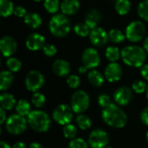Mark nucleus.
<instances>
[{
	"label": "nucleus",
	"instance_id": "nucleus-27",
	"mask_svg": "<svg viewBox=\"0 0 148 148\" xmlns=\"http://www.w3.org/2000/svg\"><path fill=\"white\" fill-rule=\"evenodd\" d=\"M16 114H18L19 115H22L23 117L28 116L31 112L30 104L26 100H20L16 104Z\"/></svg>",
	"mask_w": 148,
	"mask_h": 148
},
{
	"label": "nucleus",
	"instance_id": "nucleus-10",
	"mask_svg": "<svg viewBox=\"0 0 148 148\" xmlns=\"http://www.w3.org/2000/svg\"><path fill=\"white\" fill-rule=\"evenodd\" d=\"M109 141L108 135L106 131L101 128L93 130L88 136V145L91 148H105Z\"/></svg>",
	"mask_w": 148,
	"mask_h": 148
},
{
	"label": "nucleus",
	"instance_id": "nucleus-51",
	"mask_svg": "<svg viewBox=\"0 0 148 148\" xmlns=\"http://www.w3.org/2000/svg\"><path fill=\"white\" fill-rule=\"evenodd\" d=\"M146 137H147V140L148 141V131L147 133V134H146Z\"/></svg>",
	"mask_w": 148,
	"mask_h": 148
},
{
	"label": "nucleus",
	"instance_id": "nucleus-39",
	"mask_svg": "<svg viewBox=\"0 0 148 148\" xmlns=\"http://www.w3.org/2000/svg\"><path fill=\"white\" fill-rule=\"evenodd\" d=\"M42 50H43L44 55L47 56H49V57L54 56L56 54V52H57L56 47L55 45L51 44V43H46L44 45Z\"/></svg>",
	"mask_w": 148,
	"mask_h": 148
},
{
	"label": "nucleus",
	"instance_id": "nucleus-23",
	"mask_svg": "<svg viewBox=\"0 0 148 148\" xmlns=\"http://www.w3.org/2000/svg\"><path fill=\"white\" fill-rule=\"evenodd\" d=\"M88 79L89 83L94 87H101L104 83V76L98 70L93 69L88 74Z\"/></svg>",
	"mask_w": 148,
	"mask_h": 148
},
{
	"label": "nucleus",
	"instance_id": "nucleus-33",
	"mask_svg": "<svg viewBox=\"0 0 148 148\" xmlns=\"http://www.w3.org/2000/svg\"><path fill=\"white\" fill-rule=\"evenodd\" d=\"M76 134H77V128L75 125L69 123V124L64 126L63 135L65 138L69 139V140H73V139L76 138Z\"/></svg>",
	"mask_w": 148,
	"mask_h": 148
},
{
	"label": "nucleus",
	"instance_id": "nucleus-7",
	"mask_svg": "<svg viewBox=\"0 0 148 148\" xmlns=\"http://www.w3.org/2000/svg\"><path fill=\"white\" fill-rule=\"evenodd\" d=\"M126 38L132 42L141 41L146 35V27L140 21H134L130 23L126 29Z\"/></svg>",
	"mask_w": 148,
	"mask_h": 148
},
{
	"label": "nucleus",
	"instance_id": "nucleus-17",
	"mask_svg": "<svg viewBox=\"0 0 148 148\" xmlns=\"http://www.w3.org/2000/svg\"><path fill=\"white\" fill-rule=\"evenodd\" d=\"M52 69L57 76L63 77L69 75L70 72V65L67 61L63 59H57L54 62Z\"/></svg>",
	"mask_w": 148,
	"mask_h": 148
},
{
	"label": "nucleus",
	"instance_id": "nucleus-30",
	"mask_svg": "<svg viewBox=\"0 0 148 148\" xmlns=\"http://www.w3.org/2000/svg\"><path fill=\"white\" fill-rule=\"evenodd\" d=\"M74 30L75 34L81 37H86L89 36L91 29L86 23H79L74 27Z\"/></svg>",
	"mask_w": 148,
	"mask_h": 148
},
{
	"label": "nucleus",
	"instance_id": "nucleus-22",
	"mask_svg": "<svg viewBox=\"0 0 148 148\" xmlns=\"http://www.w3.org/2000/svg\"><path fill=\"white\" fill-rule=\"evenodd\" d=\"M0 104L1 108L5 110H11L16 106L15 97L9 93H3L0 95Z\"/></svg>",
	"mask_w": 148,
	"mask_h": 148
},
{
	"label": "nucleus",
	"instance_id": "nucleus-2",
	"mask_svg": "<svg viewBox=\"0 0 148 148\" xmlns=\"http://www.w3.org/2000/svg\"><path fill=\"white\" fill-rule=\"evenodd\" d=\"M121 59L127 66L142 67L147 59L146 50L137 45H127L121 49Z\"/></svg>",
	"mask_w": 148,
	"mask_h": 148
},
{
	"label": "nucleus",
	"instance_id": "nucleus-37",
	"mask_svg": "<svg viewBox=\"0 0 148 148\" xmlns=\"http://www.w3.org/2000/svg\"><path fill=\"white\" fill-rule=\"evenodd\" d=\"M88 144L82 138H75L69 142V148H88Z\"/></svg>",
	"mask_w": 148,
	"mask_h": 148
},
{
	"label": "nucleus",
	"instance_id": "nucleus-46",
	"mask_svg": "<svg viewBox=\"0 0 148 148\" xmlns=\"http://www.w3.org/2000/svg\"><path fill=\"white\" fill-rule=\"evenodd\" d=\"M29 148H43V147L41 144L37 143V142H32L29 145Z\"/></svg>",
	"mask_w": 148,
	"mask_h": 148
},
{
	"label": "nucleus",
	"instance_id": "nucleus-49",
	"mask_svg": "<svg viewBox=\"0 0 148 148\" xmlns=\"http://www.w3.org/2000/svg\"><path fill=\"white\" fill-rule=\"evenodd\" d=\"M0 148H12V147H10V146L8 143H6L5 141H1V143H0Z\"/></svg>",
	"mask_w": 148,
	"mask_h": 148
},
{
	"label": "nucleus",
	"instance_id": "nucleus-45",
	"mask_svg": "<svg viewBox=\"0 0 148 148\" xmlns=\"http://www.w3.org/2000/svg\"><path fill=\"white\" fill-rule=\"evenodd\" d=\"M12 148H27V147H26V145H25L23 142L18 141V142L15 143V144L12 146Z\"/></svg>",
	"mask_w": 148,
	"mask_h": 148
},
{
	"label": "nucleus",
	"instance_id": "nucleus-29",
	"mask_svg": "<svg viewBox=\"0 0 148 148\" xmlns=\"http://www.w3.org/2000/svg\"><path fill=\"white\" fill-rule=\"evenodd\" d=\"M108 38L109 40L113 42V43H121L122 42L125 38H126V35L118 29H112L109 32H108Z\"/></svg>",
	"mask_w": 148,
	"mask_h": 148
},
{
	"label": "nucleus",
	"instance_id": "nucleus-21",
	"mask_svg": "<svg viewBox=\"0 0 148 148\" xmlns=\"http://www.w3.org/2000/svg\"><path fill=\"white\" fill-rule=\"evenodd\" d=\"M14 76L10 70H3L0 73V90L5 91L12 85Z\"/></svg>",
	"mask_w": 148,
	"mask_h": 148
},
{
	"label": "nucleus",
	"instance_id": "nucleus-41",
	"mask_svg": "<svg viewBox=\"0 0 148 148\" xmlns=\"http://www.w3.org/2000/svg\"><path fill=\"white\" fill-rule=\"evenodd\" d=\"M14 15L16 16L17 17H24L27 15V10H26V9L23 6L18 5V6L15 7Z\"/></svg>",
	"mask_w": 148,
	"mask_h": 148
},
{
	"label": "nucleus",
	"instance_id": "nucleus-19",
	"mask_svg": "<svg viewBox=\"0 0 148 148\" xmlns=\"http://www.w3.org/2000/svg\"><path fill=\"white\" fill-rule=\"evenodd\" d=\"M101 12L96 9L89 10L85 16V23L89 26L91 29L98 27V24L101 22Z\"/></svg>",
	"mask_w": 148,
	"mask_h": 148
},
{
	"label": "nucleus",
	"instance_id": "nucleus-18",
	"mask_svg": "<svg viewBox=\"0 0 148 148\" xmlns=\"http://www.w3.org/2000/svg\"><path fill=\"white\" fill-rule=\"evenodd\" d=\"M79 0H63L61 3V10L66 16L75 14L80 9Z\"/></svg>",
	"mask_w": 148,
	"mask_h": 148
},
{
	"label": "nucleus",
	"instance_id": "nucleus-40",
	"mask_svg": "<svg viewBox=\"0 0 148 148\" xmlns=\"http://www.w3.org/2000/svg\"><path fill=\"white\" fill-rule=\"evenodd\" d=\"M98 103L99 105L105 108L107 107H108L112 102H111V98L109 95H106V94H102V95H100L99 97H98Z\"/></svg>",
	"mask_w": 148,
	"mask_h": 148
},
{
	"label": "nucleus",
	"instance_id": "nucleus-20",
	"mask_svg": "<svg viewBox=\"0 0 148 148\" xmlns=\"http://www.w3.org/2000/svg\"><path fill=\"white\" fill-rule=\"evenodd\" d=\"M42 20L39 14L36 12H29L24 16V23L31 29H37L42 25Z\"/></svg>",
	"mask_w": 148,
	"mask_h": 148
},
{
	"label": "nucleus",
	"instance_id": "nucleus-25",
	"mask_svg": "<svg viewBox=\"0 0 148 148\" xmlns=\"http://www.w3.org/2000/svg\"><path fill=\"white\" fill-rule=\"evenodd\" d=\"M114 7L119 15L125 16L131 10V3L129 0H117Z\"/></svg>",
	"mask_w": 148,
	"mask_h": 148
},
{
	"label": "nucleus",
	"instance_id": "nucleus-5",
	"mask_svg": "<svg viewBox=\"0 0 148 148\" xmlns=\"http://www.w3.org/2000/svg\"><path fill=\"white\" fill-rule=\"evenodd\" d=\"M28 125V120H26L25 117L19 115L18 114H12L10 115L5 122V127L6 130L14 135H18L23 134Z\"/></svg>",
	"mask_w": 148,
	"mask_h": 148
},
{
	"label": "nucleus",
	"instance_id": "nucleus-32",
	"mask_svg": "<svg viewBox=\"0 0 148 148\" xmlns=\"http://www.w3.org/2000/svg\"><path fill=\"white\" fill-rule=\"evenodd\" d=\"M6 66L10 71L18 72L22 68V62L16 57H9L6 61Z\"/></svg>",
	"mask_w": 148,
	"mask_h": 148
},
{
	"label": "nucleus",
	"instance_id": "nucleus-8",
	"mask_svg": "<svg viewBox=\"0 0 148 148\" xmlns=\"http://www.w3.org/2000/svg\"><path fill=\"white\" fill-rule=\"evenodd\" d=\"M74 111L71 106L67 104L58 105L53 111V119L60 125L65 126L69 124L74 118Z\"/></svg>",
	"mask_w": 148,
	"mask_h": 148
},
{
	"label": "nucleus",
	"instance_id": "nucleus-36",
	"mask_svg": "<svg viewBox=\"0 0 148 148\" xmlns=\"http://www.w3.org/2000/svg\"><path fill=\"white\" fill-rule=\"evenodd\" d=\"M147 85L146 84V82L140 80L135 81L132 85V89L137 94H143L145 91H147Z\"/></svg>",
	"mask_w": 148,
	"mask_h": 148
},
{
	"label": "nucleus",
	"instance_id": "nucleus-35",
	"mask_svg": "<svg viewBox=\"0 0 148 148\" xmlns=\"http://www.w3.org/2000/svg\"><path fill=\"white\" fill-rule=\"evenodd\" d=\"M138 14L143 20L148 22V0H143L139 3Z\"/></svg>",
	"mask_w": 148,
	"mask_h": 148
},
{
	"label": "nucleus",
	"instance_id": "nucleus-9",
	"mask_svg": "<svg viewBox=\"0 0 148 148\" xmlns=\"http://www.w3.org/2000/svg\"><path fill=\"white\" fill-rule=\"evenodd\" d=\"M45 80L43 75L38 70L29 71L24 80L26 88L33 93L37 92L44 84Z\"/></svg>",
	"mask_w": 148,
	"mask_h": 148
},
{
	"label": "nucleus",
	"instance_id": "nucleus-13",
	"mask_svg": "<svg viewBox=\"0 0 148 148\" xmlns=\"http://www.w3.org/2000/svg\"><path fill=\"white\" fill-rule=\"evenodd\" d=\"M17 49L16 40L10 36H4L0 40V50L4 57H11Z\"/></svg>",
	"mask_w": 148,
	"mask_h": 148
},
{
	"label": "nucleus",
	"instance_id": "nucleus-1",
	"mask_svg": "<svg viewBox=\"0 0 148 148\" xmlns=\"http://www.w3.org/2000/svg\"><path fill=\"white\" fill-rule=\"evenodd\" d=\"M101 118L108 126L114 128H122L127 123V114L119 106L114 103L103 108Z\"/></svg>",
	"mask_w": 148,
	"mask_h": 148
},
{
	"label": "nucleus",
	"instance_id": "nucleus-52",
	"mask_svg": "<svg viewBox=\"0 0 148 148\" xmlns=\"http://www.w3.org/2000/svg\"><path fill=\"white\" fill-rule=\"evenodd\" d=\"M34 1H35V2H41L42 0H34Z\"/></svg>",
	"mask_w": 148,
	"mask_h": 148
},
{
	"label": "nucleus",
	"instance_id": "nucleus-50",
	"mask_svg": "<svg viewBox=\"0 0 148 148\" xmlns=\"http://www.w3.org/2000/svg\"><path fill=\"white\" fill-rule=\"evenodd\" d=\"M147 100H148V85H147Z\"/></svg>",
	"mask_w": 148,
	"mask_h": 148
},
{
	"label": "nucleus",
	"instance_id": "nucleus-31",
	"mask_svg": "<svg viewBox=\"0 0 148 148\" xmlns=\"http://www.w3.org/2000/svg\"><path fill=\"white\" fill-rule=\"evenodd\" d=\"M43 6L45 10L51 14H55L61 9V4L59 0H44Z\"/></svg>",
	"mask_w": 148,
	"mask_h": 148
},
{
	"label": "nucleus",
	"instance_id": "nucleus-16",
	"mask_svg": "<svg viewBox=\"0 0 148 148\" xmlns=\"http://www.w3.org/2000/svg\"><path fill=\"white\" fill-rule=\"evenodd\" d=\"M45 37L39 33H32L29 35L25 40V45L28 49L31 51H38L43 49L45 43Z\"/></svg>",
	"mask_w": 148,
	"mask_h": 148
},
{
	"label": "nucleus",
	"instance_id": "nucleus-12",
	"mask_svg": "<svg viewBox=\"0 0 148 148\" xmlns=\"http://www.w3.org/2000/svg\"><path fill=\"white\" fill-rule=\"evenodd\" d=\"M89 39L94 46L101 48L106 45V43L109 40L108 33H107L106 30H104L102 28L96 27L91 29L89 34Z\"/></svg>",
	"mask_w": 148,
	"mask_h": 148
},
{
	"label": "nucleus",
	"instance_id": "nucleus-14",
	"mask_svg": "<svg viewBox=\"0 0 148 148\" xmlns=\"http://www.w3.org/2000/svg\"><path fill=\"white\" fill-rule=\"evenodd\" d=\"M115 102L120 106L128 105L133 99V91L127 86H122L117 88L114 94Z\"/></svg>",
	"mask_w": 148,
	"mask_h": 148
},
{
	"label": "nucleus",
	"instance_id": "nucleus-11",
	"mask_svg": "<svg viewBox=\"0 0 148 148\" xmlns=\"http://www.w3.org/2000/svg\"><path fill=\"white\" fill-rule=\"evenodd\" d=\"M82 64L88 69H94L99 66L101 57L99 52L94 48H87L82 56Z\"/></svg>",
	"mask_w": 148,
	"mask_h": 148
},
{
	"label": "nucleus",
	"instance_id": "nucleus-53",
	"mask_svg": "<svg viewBox=\"0 0 148 148\" xmlns=\"http://www.w3.org/2000/svg\"><path fill=\"white\" fill-rule=\"evenodd\" d=\"M105 148H113V147H106Z\"/></svg>",
	"mask_w": 148,
	"mask_h": 148
},
{
	"label": "nucleus",
	"instance_id": "nucleus-34",
	"mask_svg": "<svg viewBox=\"0 0 148 148\" xmlns=\"http://www.w3.org/2000/svg\"><path fill=\"white\" fill-rule=\"evenodd\" d=\"M31 102L32 104L37 108H40L44 106L45 102H46V98L45 96L42 94V93H39V92H36L33 94L32 95V98H31Z\"/></svg>",
	"mask_w": 148,
	"mask_h": 148
},
{
	"label": "nucleus",
	"instance_id": "nucleus-42",
	"mask_svg": "<svg viewBox=\"0 0 148 148\" xmlns=\"http://www.w3.org/2000/svg\"><path fill=\"white\" fill-rule=\"evenodd\" d=\"M140 121L143 124L148 127V107L145 108L140 113Z\"/></svg>",
	"mask_w": 148,
	"mask_h": 148
},
{
	"label": "nucleus",
	"instance_id": "nucleus-4",
	"mask_svg": "<svg viewBox=\"0 0 148 148\" xmlns=\"http://www.w3.org/2000/svg\"><path fill=\"white\" fill-rule=\"evenodd\" d=\"M49 29L53 36L56 37H64L69 33L71 24L66 15L63 13L56 14L49 21Z\"/></svg>",
	"mask_w": 148,
	"mask_h": 148
},
{
	"label": "nucleus",
	"instance_id": "nucleus-48",
	"mask_svg": "<svg viewBox=\"0 0 148 148\" xmlns=\"http://www.w3.org/2000/svg\"><path fill=\"white\" fill-rule=\"evenodd\" d=\"M88 69H87L84 65H82V66H81V67L79 68V73H80V74H84V73H86V72L88 71Z\"/></svg>",
	"mask_w": 148,
	"mask_h": 148
},
{
	"label": "nucleus",
	"instance_id": "nucleus-38",
	"mask_svg": "<svg viewBox=\"0 0 148 148\" xmlns=\"http://www.w3.org/2000/svg\"><path fill=\"white\" fill-rule=\"evenodd\" d=\"M67 84L70 88H77L81 85V79L78 75H71L67 78Z\"/></svg>",
	"mask_w": 148,
	"mask_h": 148
},
{
	"label": "nucleus",
	"instance_id": "nucleus-26",
	"mask_svg": "<svg viewBox=\"0 0 148 148\" xmlns=\"http://www.w3.org/2000/svg\"><path fill=\"white\" fill-rule=\"evenodd\" d=\"M105 56L109 62H116L121 57V51L116 46H109L105 51Z\"/></svg>",
	"mask_w": 148,
	"mask_h": 148
},
{
	"label": "nucleus",
	"instance_id": "nucleus-24",
	"mask_svg": "<svg viewBox=\"0 0 148 148\" xmlns=\"http://www.w3.org/2000/svg\"><path fill=\"white\" fill-rule=\"evenodd\" d=\"M14 4L10 0H0V15L8 17L14 13Z\"/></svg>",
	"mask_w": 148,
	"mask_h": 148
},
{
	"label": "nucleus",
	"instance_id": "nucleus-6",
	"mask_svg": "<svg viewBox=\"0 0 148 148\" xmlns=\"http://www.w3.org/2000/svg\"><path fill=\"white\" fill-rule=\"evenodd\" d=\"M89 103H90L89 96L83 90H77L71 96L70 106L73 111L76 114L84 113L88 109Z\"/></svg>",
	"mask_w": 148,
	"mask_h": 148
},
{
	"label": "nucleus",
	"instance_id": "nucleus-15",
	"mask_svg": "<svg viewBox=\"0 0 148 148\" xmlns=\"http://www.w3.org/2000/svg\"><path fill=\"white\" fill-rule=\"evenodd\" d=\"M123 75L121 66L117 62H110L105 69L104 76L109 82H115L121 80Z\"/></svg>",
	"mask_w": 148,
	"mask_h": 148
},
{
	"label": "nucleus",
	"instance_id": "nucleus-28",
	"mask_svg": "<svg viewBox=\"0 0 148 148\" xmlns=\"http://www.w3.org/2000/svg\"><path fill=\"white\" fill-rule=\"evenodd\" d=\"M75 121H76L78 127L81 128L82 130H87V129L90 128L92 126L91 119L86 114H79L78 116L75 118Z\"/></svg>",
	"mask_w": 148,
	"mask_h": 148
},
{
	"label": "nucleus",
	"instance_id": "nucleus-44",
	"mask_svg": "<svg viewBox=\"0 0 148 148\" xmlns=\"http://www.w3.org/2000/svg\"><path fill=\"white\" fill-rule=\"evenodd\" d=\"M5 111H6L5 109H3V108H1V109H0V116H1V119H0V124H1V125H3L4 122H6V120H7Z\"/></svg>",
	"mask_w": 148,
	"mask_h": 148
},
{
	"label": "nucleus",
	"instance_id": "nucleus-47",
	"mask_svg": "<svg viewBox=\"0 0 148 148\" xmlns=\"http://www.w3.org/2000/svg\"><path fill=\"white\" fill-rule=\"evenodd\" d=\"M143 49L146 50V52L148 53V36H147L144 39V42H143Z\"/></svg>",
	"mask_w": 148,
	"mask_h": 148
},
{
	"label": "nucleus",
	"instance_id": "nucleus-3",
	"mask_svg": "<svg viewBox=\"0 0 148 148\" xmlns=\"http://www.w3.org/2000/svg\"><path fill=\"white\" fill-rule=\"evenodd\" d=\"M28 124L36 132L45 133L51 125L49 114L42 110H33L28 115Z\"/></svg>",
	"mask_w": 148,
	"mask_h": 148
},
{
	"label": "nucleus",
	"instance_id": "nucleus-43",
	"mask_svg": "<svg viewBox=\"0 0 148 148\" xmlns=\"http://www.w3.org/2000/svg\"><path fill=\"white\" fill-rule=\"evenodd\" d=\"M140 74H141L142 77L146 81H148V64H144L141 67V69H140Z\"/></svg>",
	"mask_w": 148,
	"mask_h": 148
}]
</instances>
